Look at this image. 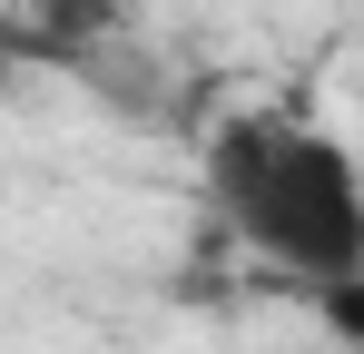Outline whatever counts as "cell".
<instances>
[{
    "instance_id": "obj_1",
    "label": "cell",
    "mask_w": 364,
    "mask_h": 354,
    "mask_svg": "<svg viewBox=\"0 0 364 354\" xmlns=\"http://www.w3.org/2000/svg\"><path fill=\"white\" fill-rule=\"evenodd\" d=\"M207 207L296 286L364 276V158L305 118L237 109L207 138Z\"/></svg>"
},
{
    "instance_id": "obj_2",
    "label": "cell",
    "mask_w": 364,
    "mask_h": 354,
    "mask_svg": "<svg viewBox=\"0 0 364 354\" xmlns=\"http://www.w3.org/2000/svg\"><path fill=\"white\" fill-rule=\"evenodd\" d=\"M305 305H315V315H325V335H335V345H355L364 354V276H335V286H296Z\"/></svg>"
}]
</instances>
